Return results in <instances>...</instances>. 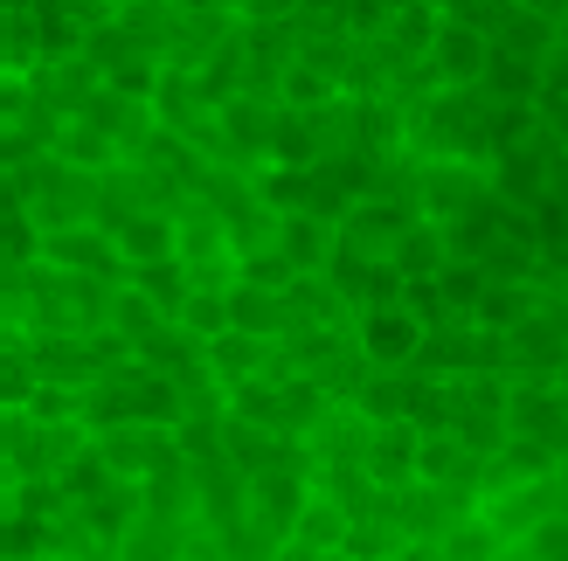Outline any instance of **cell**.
Here are the masks:
<instances>
[{"mask_svg": "<svg viewBox=\"0 0 568 561\" xmlns=\"http://www.w3.org/2000/svg\"><path fill=\"white\" fill-rule=\"evenodd\" d=\"M361 471H367L382 492L416 486V430H409V424H375V430L361 437Z\"/></svg>", "mask_w": 568, "mask_h": 561, "instance_id": "obj_1", "label": "cell"}, {"mask_svg": "<svg viewBox=\"0 0 568 561\" xmlns=\"http://www.w3.org/2000/svg\"><path fill=\"white\" fill-rule=\"evenodd\" d=\"M478 479H486V465H478L458 437H416V486H430V492H471Z\"/></svg>", "mask_w": 568, "mask_h": 561, "instance_id": "obj_2", "label": "cell"}, {"mask_svg": "<svg viewBox=\"0 0 568 561\" xmlns=\"http://www.w3.org/2000/svg\"><path fill=\"white\" fill-rule=\"evenodd\" d=\"M423 347V326L403 305H382V313H361V360H382V368H403Z\"/></svg>", "mask_w": 568, "mask_h": 561, "instance_id": "obj_3", "label": "cell"}, {"mask_svg": "<svg viewBox=\"0 0 568 561\" xmlns=\"http://www.w3.org/2000/svg\"><path fill=\"white\" fill-rule=\"evenodd\" d=\"M202 354H209V375H215V381L243 388V381H257V375H264L271 340H250V333H215V340H209Z\"/></svg>", "mask_w": 568, "mask_h": 561, "instance_id": "obj_4", "label": "cell"}, {"mask_svg": "<svg viewBox=\"0 0 568 561\" xmlns=\"http://www.w3.org/2000/svg\"><path fill=\"white\" fill-rule=\"evenodd\" d=\"M271 249H277V257L292 264V271H320V264L333 257V230H326L320 215H284Z\"/></svg>", "mask_w": 568, "mask_h": 561, "instance_id": "obj_5", "label": "cell"}, {"mask_svg": "<svg viewBox=\"0 0 568 561\" xmlns=\"http://www.w3.org/2000/svg\"><path fill=\"white\" fill-rule=\"evenodd\" d=\"M506 554V541L493 534L486 520H471V513H458L444 527V534L430 541V561H499Z\"/></svg>", "mask_w": 568, "mask_h": 561, "instance_id": "obj_6", "label": "cell"}, {"mask_svg": "<svg viewBox=\"0 0 568 561\" xmlns=\"http://www.w3.org/2000/svg\"><path fill=\"white\" fill-rule=\"evenodd\" d=\"M42 249H49L55 264H70V271H98L104 285H111V277L125 271L119 257H104L111 243H104V236H91V230H49V236H42Z\"/></svg>", "mask_w": 568, "mask_h": 561, "instance_id": "obj_7", "label": "cell"}, {"mask_svg": "<svg viewBox=\"0 0 568 561\" xmlns=\"http://www.w3.org/2000/svg\"><path fill=\"white\" fill-rule=\"evenodd\" d=\"M49 548H55V520L49 513H21V507L0 513V561H42Z\"/></svg>", "mask_w": 568, "mask_h": 561, "instance_id": "obj_8", "label": "cell"}, {"mask_svg": "<svg viewBox=\"0 0 568 561\" xmlns=\"http://www.w3.org/2000/svg\"><path fill=\"white\" fill-rule=\"evenodd\" d=\"M388 264H395V277H437L444 271V236H437V222H409L403 236H395V249H388Z\"/></svg>", "mask_w": 568, "mask_h": 561, "instance_id": "obj_9", "label": "cell"}, {"mask_svg": "<svg viewBox=\"0 0 568 561\" xmlns=\"http://www.w3.org/2000/svg\"><path fill=\"white\" fill-rule=\"evenodd\" d=\"M222 305H230V333H250V340H271V333L284 326V298L277 292L230 285V292H222Z\"/></svg>", "mask_w": 568, "mask_h": 561, "instance_id": "obj_10", "label": "cell"}, {"mask_svg": "<svg viewBox=\"0 0 568 561\" xmlns=\"http://www.w3.org/2000/svg\"><path fill=\"white\" fill-rule=\"evenodd\" d=\"M430 42H437V63L458 76V83H471L478 70H486V55H493L486 35H478V28H465V21H437V35H430Z\"/></svg>", "mask_w": 568, "mask_h": 561, "instance_id": "obj_11", "label": "cell"}, {"mask_svg": "<svg viewBox=\"0 0 568 561\" xmlns=\"http://www.w3.org/2000/svg\"><path fill=\"white\" fill-rule=\"evenodd\" d=\"M222 132H230L236 153H271V132H277V111L257 98H230L222 104Z\"/></svg>", "mask_w": 568, "mask_h": 561, "instance_id": "obj_12", "label": "cell"}, {"mask_svg": "<svg viewBox=\"0 0 568 561\" xmlns=\"http://www.w3.org/2000/svg\"><path fill=\"white\" fill-rule=\"evenodd\" d=\"M119 264H160V257H174V222H160V215H132L125 230H119Z\"/></svg>", "mask_w": 568, "mask_h": 561, "instance_id": "obj_13", "label": "cell"}, {"mask_svg": "<svg viewBox=\"0 0 568 561\" xmlns=\"http://www.w3.org/2000/svg\"><path fill=\"white\" fill-rule=\"evenodd\" d=\"M527 313H534L527 285H486V292H478V305H471V326L478 333H499V326H520Z\"/></svg>", "mask_w": 568, "mask_h": 561, "instance_id": "obj_14", "label": "cell"}, {"mask_svg": "<svg viewBox=\"0 0 568 561\" xmlns=\"http://www.w3.org/2000/svg\"><path fill=\"white\" fill-rule=\"evenodd\" d=\"M174 319H181V333L187 340H215V333H230V305H222V292H187L181 305H174Z\"/></svg>", "mask_w": 568, "mask_h": 561, "instance_id": "obj_15", "label": "cell"}, {"mask_svg": "<svg viewBox=\"0 0 568 561\" xmlns=\"http://www.w3.org/2000/svg\"><path fill=\"white\" fill-rule=\"evenodd\" d=\"M478 292H486V271H478V264H471V271H465V264H444V271H437V298H444V313H450V319H465V326H471Z\"/></svg>", "mask_w": 568, "mask_h": 561, "instance_id": "obj_16", "label": "cell"}, {"mask_svg": "<svg viewBox=\"0 0 568 561\" xmlns=\"http://www.w3.org/2000/svg\"><path fill=\"white\" fill-rule=\"evenodd\" d=\"M132 277H139V298H146V305H153V313H160V305H181V298H187V271H181V257H160V264H139Z\"/></svg>", "mask_w": 568, "mask_h": 561, "instance_id": "obj_17", "label": "cell"}, {"mask_svg": "<svg viewBox=\"0 0 568 561\" xmlns=\"http://www.w3.org/2000/svg\"><path fill=\"white\" fill-rule=\"evenodd\" d=\"M236 264H243V285H250V292H277V298H284V292L298 285V271L284 264L277 249H236Z\"/></svg>", "mask_w": 568, "mask_h": 561, "instance_id": "obj_18", "label": "cell"}, {"mask_svg": "<svg viewBox=\"0 0 568 561\" xmlns=\"http://www.w3.org/2000/svg\"><path fill=\"white\" fill-rule=\"evenodd\" d=\"M28 396H36V360L21 347H0V409H28Z\"/></svg>", "mask_w": 568, "mask_h": 561, "instance_id": "obj_19", "label": "cell"}, {"mask_svg": "<svg viewBox=\"0 0 568 561\" xmlns=\"http://www.w3.org/2000/svg\"><path fill=\"white\" fill-rule=\"evenodd\" d=\"M478 76H493V91L499 98H527V91H541V63H520V55H486V70Z\"/></svg>", "mask_w": 568, "mask_h": 561, "instance_id": "obj_20", "label": "cell"}, {"mask_svg": "<svg viewBox=\"0 0 568 561\" xmlns=\"http://www.w3.org/2000/svg\"><path fill=\"white\" fill-rule=\"evenodd\" d=\"M111 319H119V333H125V340H139V347L160 333V313H153L139 292H119V298H111Z\"/></svg>", "mask_w": 568, "mask_h": 561, "instance_id": "obj_21", "label": "cell"}, {"mask_svg": "<svg viewBox=\"0 0 568 561\" xmlns=\"http://www.w3.org/2000/svg\"><path fill=\"white\" fill-rule=\"evenodd\" d=\"M63 160H70V166H111L104 132H98V125H70V132H63Z\"/></svg>", "mask_w": 568, "mask_h": 561, "instance_id": "obj_22", "label": "cell"}, {"mask_svg": "<svg viewBox=\"0 0 568 561\" xmlns=\"http://www.w3.org/2000/svg\"><path fill=\"white\" fill-rule=\"evenodd\" d=\"M284 98H292V104H312V111H320V104L333 98V76H326V70H305V63H298L292 76H284Z\"/></svg>", "mask_w": 568, "mask_h": 561, "instance_id": "obj_23", "label": "cell"}, {"mask_svg": "<svg viewBox=\"0 0 568 561\" xmlns=\"http://www.w3.org/2000/svg\"><path fill=\"white\" fill-rule=\"evenodd\" d=\"M36 249H42V230H36V222H28V215H14V222H0V257H8V264H21V257H36Z\"/></svg>", "mask_w": 568, "mask_h": 561, "instance_id": "obj_24", "label": "cell"}, {"mask_svg": "<svg viewBox=\"0 0 568 561\" xmlns=\"http://www.w3.org/2000/svg\"><path fill=\"white\" fill-rule=\"evenodd\" d=\"M292 0H243V14H284Z\"/></svg>", "mask_w": 568, "mask_h": 561, "instance_id": "obj_25", "label": "cell"}, {"mask_svg": "<svg viewBox=\"0 0 568 561\" xmlns=\"http://www.w3.org/2000/svg\"><path fill=\"white\" fill-rule=\"evenodd\" d=\"M555 55H568V21H561V28H555Z\"/></svg>", "mask_w": 568, "mask_h": 561, "instance_id": "obj_26", "label": "cell"}, {"mask_svg": "<svg viewBox=\"0 0 568 561\" xmlns=\"http://www.w3.org/2000/svg\"><path fill=\"white\" fill-rule=\"evenodd\" d=\"M555 208H561V215H568V181H561V202H555Z\"/></svg>", "mask_w": 568, "mask_h": 561, "instance_id": "obj_27", "label": "cell"}, {"mask_svg": "<svg viewBox=\"0 0 568 561\" xmlns=\"http://www.w3.org/2000/svg\"><path fill=\"white\" fill-rule=\"evenodd\" d=\"M403 8H416V0H403Z\"/></svg>", "mask_w": 568, "mask_h": 561, "instance_id": "obj_28", "label": "cell"}, {"mask_svg": "<svg viewBox=\"0 0 568 561\" xmlns=\"http://www.w3.org/2000/svg\"><path fill=\"white\" fill-rule=\"evenodd\" d=\"M42 561H55V554H42Z\"/></svg>", "mask_w": 568, "mask_h": 561, "instance_id": "obj_29", "label": "cell"}]
</instances>
